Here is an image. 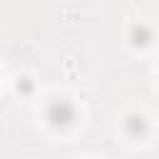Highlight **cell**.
Masks as SVG:
<instances>
[{
    "mask_svg": "<svg viewBox=\"0 0 159 159\" xmlns=\"http://www.w3.org/2000/svg\"><path fill=\"white\" fill-rule=\"evenodd\" d=\"M47 119H50L52 127H67V124L75 119V109H72L70 102L57 99V102H52V104L47 107Z\"/></svg>",
    "mask_w": 159,
    "mask_h": 159,
    "instance_id": "obj_1",
    "label": "cell"
},
{
    "mask_svg": "<svg viewBox=\"0 0 159 159\" xmlns=\"http://www.w3.org/2000/svg\"><path fill=\"white\" fill-rule=\"evenodd\" d=\"M132 37H134V40H132L134 45H147V42H149V30H147L144 25H142V27H134V30H132Z\"/></svg>",
    "mask_w": 159,
    "mask_h": 159,
    "instance_id": "obj_2",
    "label": "cell"
}]
</instances>
